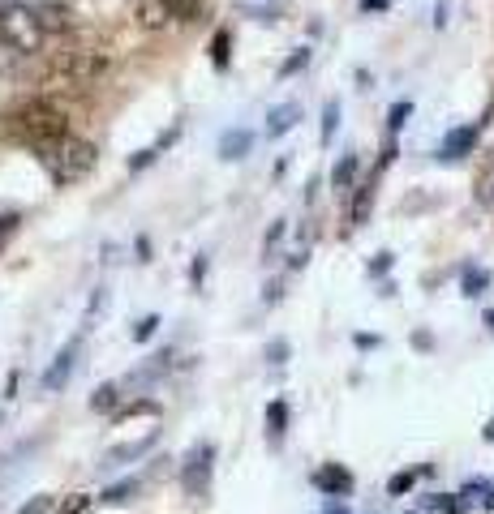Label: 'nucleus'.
Segmentation results:
<instances>
[{
	"label": "nucleus",
	"instance_id": "0eeeda50",
	"mask_svg": "<svg viewBox=\"0 0 494 514\" xmlns=\"http://www.w3.org/2000/svg\"><path fill=\"white\" fill-rule=\"evenodd\" d=\"M14 5H22V9H31L44 26H48V34L56 31H69V17H73V9H69V0H14Z\"/></svg>",
	"mask_w": 494,
	"mask_h": 514
},
{
	"label": "nucleus",
	"instance_id": "58836bf2",
	"mask_svg": "<svg viewBox=\"0 0 494 514\" xmlns=\"http://www.w3.org/2000/svg\"><path fill=\"white\" fill-rule=\"evenodd\" d=\"M486 326H494V309H490V313H486Z\"/></svg>",
	"mask_w": 494,
	"mask_h": 514
},
{
	"label": "nucleus",
	"instance_id": "20e7f679",
	"mask_svg": "<svg viewBox=\"0 0 494 514\" xmlns=\"http://www.w3.org/2000/svg\"><path fill=\"white\" fill-rule=\"evenodd\" d=\"M0 43L22 52V56H34V52H44V43H48V26H44L31 9L5 0V5H0Z\"/></svg>",
	"mask_w": 494,
	"mask_h": 514
},
{
	"label": "nucleus",
	"instance_id": "c9c22d12",
	"mask_svg": "<svg viewBox=\"0 0 494 514\" xmlns=\"http://www.w3.org/2000/svg\"><path fill=\"white\" fill-rule=\"evenodd\" d=\"M387 266H392V253H379V262H374L370 271H374V274H383V271H387Z\"/></svg>",
	"mask_w": 494,
	"mask_h": 514
},
{
	"label": "nucleus",
	"instance_id": "e433bc0d",
	"mask_svg": "<svg viewBox=\"0 0 494 514\" xmlns=\"http://www.w3.org/2000/svg\"><path fill=\"white\" fill-rule=\"evenodd\" d=\"M383 5H387V0H365V9H383Z\"/></svg>",
	"mask_w": 494,
	"mask_h": 514
},
{
	"label": "nucleus",
	"instance_id": "f257e3e1",
	"mask_svg": "<svg viewBox=\"0 0 494 514\" xmlns=\"http://www.w3.org/2000/svg\"><path fill=\"white\" fill-rule=\"evenodd\" d=\"M39 155V163H44V172H48L56 185H78V180H86L91 172H95L99 163V150L95 142H86V138H61V142H48L34 150Z\"/></svg>",
	"mask_w": 494,
	"mask_h": 514
},
{
	"label": "nucleus",
	"instance_id": "412c9836",
	"mask_svg": "<svg viewBox=\"0 0 494 514\" xmlns=\"http://www.w3.org/2000/svg\"><path fill=\"white\" fill-rule=\"evenodd\" d=\"M335 128H340V103H335V99H327V108H323V146H331Z\"/></svg>",
	"mask_w": 494,
	"mask_h": 514
},
{
	"label": "nucleus",
	"instance_id": "a211bd4d",
	"mask_svg": "<svg viewBox=\"0 0 494 514\" xmlns=\"http://www.w3.org/2000/svg\"><path fill=\"white\" fill-rule=\"evenodd\" d=\"M353 180H357V155H344L335 163V172H331V185L335 189H353Z\"/></svg>",
	"mask_w": 494,
	"mask_h": 514
},
{
	"label": "nucleus",
	"instance_id": "f704fd0d",
	"mask_svg": "<svg viewBox=\"0 0 494 514\" xmlns=\"http://www.w3.org/2000/svg\"><path fill=\"white\" fill-rule=\"evenodd\" d=\"M9 232H14V219H0V249H5V241H9Z\"/></svg>",
	"mask_w": 494,
	"mask_h": 514
},
{
	"label": "nucleus",
	"instance_id": "f03ea898",
	"mask_svg": "<svg viewBox=\"0 0 494 514\" xmlns=\"http://www.w3.org/2000/svg\"><path fill=\"white\" fill-rule=\"evenodd\" d=\"M9 133H14L17 142H26L39 150V146L69 138V120L52 99H31V103H22V108L9 116Z\"/></svg>",
	"mask_w": 494,
	"mask_h": 514
},
{
	"label": "nucleus",
	"instance_id": "1a4fd4ad",
	"mask_svg": "<svg viewBox=\"0 0 494 514\" xmlns=\"http://www.w3.org/2000/svg\"><path fill=\"white\" fill-rule=\"evenodd\" d=\"M314 489L327 493V498H348L353 493V471H344L340 463H327L314 471Z\"/></svg>",
	"mask_w": 494,
	"mask_h": 514
},
{
	"label": "nucleus",
	"instance_id": "cd10ccee",
	"mask_svg": "<svg viewBox=\"0 0 494 514\" xmlns=\"http://www.w3.org/2000/svg\"><path fill=\"white\" fill-rule=\"evenodd\" d=\"M478 197H481V206L494 210V172H486V176L478 180Z\"/></svg>",
	"mask_w": 494,
	"mask_h": 514
},
{
	"label": "nucleus",
	"instance_id": "c756f323",
	"mask_svg": "<svg viewBox=\"0 0 494 514\" xmlns=\"http://www.w3.org/2000/svg\"><path fill=\"white\" fill-rule=\"evenodd\" d=\"M266 360H271V365H284V360H288V343H284V338H276V343L266 347Z\"/></svg>",
	"mask_w": 494,
	"mask_h": 514
},
{
	"label": "nucleus",
	"instance_id": "9d476101",
	"mask_svg": "<svg viewBox=\"0 0 494 514\" xmlns=\"http://www.w3.org/2000/svg\"><path fill=\"white\" fill-rule=\"evenodd\" d=\"M478 138H481V125H460V128H451L443 142H439V159H464L473 146H478Z\"/></svg>",
	"mask_w": 494,
	"mask_h": 514
},
{
	"label": "nucleus",
	"instance_id": "9b49d317",
	"mask_svg": "<svg viewBox=\"0 0 494 514\" xmlns=\"http://www.w3.org/2000/svg\"><path fill=\"white\" fill-rule=\"evenodd\" d=\"M296 120H301V103H280V108H271V112H266V138H271V142L284 138L288 128H296Z\"/></svg>",
	"mask_w": 494,
	"mask_h": 514
},
{
	"label": "nucleus",
	"instance_id": "ddd939ff",
	"mask_svg": "<svg viewBox=\"0 0 494 514\" xmlns=\"http://www.w3.org/2000/svg\"><path fill=\"white\" fill-rule=\"evenodd\" d=\"M254 146V133L249 128H228L219 138V159H246V150Z\"/></svg>",
	"mask_w": 494,
	"mask_h": 514
},
{
	"label": "nucleus",
	"instance_id": "39448f33",
	"mask_svg": "<svg viewBox=\"0 0 494 514\" xmlns=\"http://www.w3.org/2000/svg\"><path fill=\"white\" fill-rule=\"evenodd\" d=\"M211 459H215V450L207 446V442L185 454L181 484H185V493H189V498H202V493H207V484H211Z\"/></svg>",
	"mask_w": 494,
	"mask_h": 514
},
{
	"label": "nucleus",
	"instance_id": "f3484780",
	"mask_svg": "<svg viewBox=\"0 0 494 514\" xmlns=\"http://www.w3.org/2000/svg\"><path fill=\"white\" fill-rule=\"evenodd\" d=\"M116 399H121V382H103L95 395H91V412H112Z\"/></svg>",
	"mask_w": 494,
	"mask_h": 514
},
{
	"label": "nucleus",
	"instance_id": "bb28decb",
	"mask_svg": "<svg viewBox=\"0 0 494 514\" xmlns=\"http://www.w3.org/2000/svg\"><path fill=\"white\" fill-rule=\"evenodd\" d=\"M305 64H310V48H301L296 56H288L284 69H280V78H288V73H296V69H305Z\"/></svg>",
	"mask_w": 494,
	"mask_h": 514
},
{
	"label": "nucleus",
	"instance_id": "393cba45",
	"mask_svg": "<svg viewBox=\"0 0 494 514\" xmlns=\"http://www.w3.org/2000/svg\"><path fill=\"white\" fill-rule=\"evenodd\" d=\"M202 9H207V0H177V17H181V22L202 17Z\"/></svg>",
	"mask_w": 494,
	"mask_h": 514
},
{
	"label": "nucleus",
	"instance_id": "473e14b6",
	"mask_svg": "<svg viewBox=\"0 0 494 514\" xmlns=\"http://www.w3.org/2000/svg\"><path fill=\"white\" fill-rule=\"evenodd\" d=\"M323 514H348V506H344V501H340V498H331L327 506H323Z\"/></svg>",
	"mask_w": 494,
	"mask_h": 514
},
{
	"label": "nucleus",
	"instance_id": "5701e85b",
	"mask_svg": "<svg viewBox=\"0 0 494 514\" xmlns=\"http://www.w3.org/2000/svg\"><path fill=\"white\" fill-rule=\"evenodd\" d=\"M133 493H138V481H121V484H112V489H108V493H103V501H130Z\"/></svg>",
	"mask_w": 494,
	"mask_h": 514
},
{
	"label": "nucleus",
	"instance_id": "aec40b11",
	"mask_svg": "<svg viewBox=\"0 0 494 514\" xmlns=\"http://www.w3.org/2000/svg\"><path fill=\"white\" fill-rule=\"evenodd\" d=\"M430 467H421V471H395L392 481H387V493H392V498H400V493H409L412 484H417V476H426Z\"/></svg>",
	"mask_w": 494,
	"mask_h": 514
},
{
	"label": "nucleus",
	"instance_id": "7ed1b4c3",
	"mask_svg": "<svg viewBox=\"0 0 494 514\" xmlns=\"http://www.w3.org/2000/svg\"><path fill=\"white\" fill-rule=\"evenodd\" d=\"M103 69H108V52H99V48L61 52V56L48 64L44 86H48V90H86V86H95L99 81Z\"/></svg>",
	"mask_w": 494,
	"mask_h": 514
},
{
	"label": "nucleus",
	"instance_id": "dca6fc26",
	"mask_svg": "<svg viewBox=\"0 0 494 514\" xmlns=\"http://www.w3.org/2000/svg\"><path fill=\"white\" fill-rule=\"evenodd\" d=\"M26 61H31V56H22V52L0 43V78H22V73H26Z\"/></svg>",
	"mask_w": 494,
	"mask_h": 514
},
{
	"label": "nucleus",
	"instance_id": "4468645a",
	"mask_svg": "<svg viewBox=\"0 0 494 514\" xmlns=\"http://www.w3.org/2000/svg\"><path fill=\"white\" fill-rule=\"evenodd\" d=\"M374 185H379V176H370L357 185V197H353V227H362L365 219H370V210H374Z\"/></svg>",
	"mask_w": 494,
	"mask_h": 514
},
{
	"label": "nucleus",
	"instance_id": "b1692460",
	"mask_svg": "<svg viewBox=\"0 0 494 514\" xmlns=\"http://www.w3.org/2000/svg\"><path fill=\"white\" fill-rule=\"evenodd\" d=\"M103 309H108V291L99 288L95 296H91V309H86V326H95V321L103 318Z\"/></svg>",
	"mask_w": 494,
	"mask_h": 514
},
{
	"label": "nucleus",
	"instance_id": "c85d7f7f",
	"mask_svg": "<svg viewBox=\"0 0 494 514\" xmlns=\"http://www.w3.org/2000/svg\"><path fill=\"white\" fill-rule=\"evenodd\" d=\"M155 326H160V318L150 313V318H142L138 326H133V338H138V343H142V338H150V335H155Z\"/></svg>",
	"mask_w": 494,
	"mask_h": 514
},
{
	"label": "nucleus",
	"instance_id": "2eb2a0df",
	"mask_svg": "<svg viewBox=\"0 0 494 514\" xmlns=\"http://www.w3.org/2000/svg\"><path fill=\"white\" fill-rule=\"evenodd\" d=\"M284 429H288V403L276 399L266 407V437H271V446H280L284 442Z\"/></svg>",
	"mask_w": 494,
	"mask_h": 514
},
{
	"label": "nucleus",
	"instance_id": "72a5a7b5",
	"mask_svg": "<svg viewBox=\"0 0 494 514\" xmlns=\"http://www.w3.org/2000/svg\"><path fill=\"white\" fill-rule=\"evenodd\" d=\"M189 274H194V283H202V274H207V262H202V257H198L194 266H189Z\"/></svg>",
	"mask_w": 494,
	"mask_h": 514
},
{
	"label": "nucleus",
	"instance_id": "f8f14e48",
	"mask_svg": "<svg viewBox=\"0 0 494 514\" xmlns=\"http://www.w3.org/2000/svg\"><path fill=\"white\" fill-rule=\"evenodd\" d=\"M155 437H160V433H147V437H138V442L112 446V450H108V459H103V467H125V463H133L138 454H147V450L155 446Z\"/></svg>",
	"mask_w": 494,
	"mask_h": 514
},
{
	"label": "nucleus",
	"instance_id": "4c0bfd02",
	"mask_svg": "<svg viewBox=\"0 0 494 514\" xmlns=\"http://www.w3.org/2000/svg\"><path fill=\"white\" fill-rule=\"evenodd\" d=\"M486 442H494V420H490V424H486Z\"/></svg>",
	"mask_w": 494,
	"mask_h": 514
},
{
	"label": "nucleus",
	"instance_id": "2f4dec72",
	"mask_svg": "<svg viewBox=\"0 0 494 514\" xmlns=\"http://www.w3.org/2000/svg\"><path fill=\"white\" fill-rule=\"evenodd\" d=\"M78 510H86V498H82V493H78V498H69V506H65L61 514H78Z\"/></svg>",
	"mask_w": 494,
	"mask_h": 514
},
{
	"label": "nucleus",
	"instance_id": "a878e982",
	"mask_svg": "<svg viewBox=\"0 0 494 514\" xmlns=\"http://www.w3.org/2000/svg\"><path fill=\"white\" fill-rule=\"evenodd\" d=\"M211 52H215V69H224V64H228V31H219V34H215Z\"/></svg>",
	"mask_w": 494,
	"mask_h": 514
},
{
	"label": "nucleus",
	"instance_id": "6ab92c4d",
	"mask_svg": "<svg viewBox=\"0 0 494 514\" xmlns=\"http://www.w3.org/2000/svg\"><path fill=\"white\" fill-rule=\"evenodd\" d=\"M460 288H464V296H481V291L490 288V274L481 271V266H464Z\"/></svg>",
	"mask_w": 494,
	"mask_h": 514
},
{
	"label": "nucleus",
	"instance_id": "423d86ee",
	"mask_svg": "<svg viewBox=\"0 0 494 514\" xmlns=\"http://www.w3.org/2000/svg\"><path fill=\"white\" fill-rule=\"evenodd\" d=\"M133 17H138L142 31H168V26L181 22L177 17V0H133Z\"/></svg>",
	"mask_w": 494,
	"mask_h": 514
},
{
	"label": "nucleus",
	"instance_id": "4be33fe9",
	"mask_svg": "<svg viewBox=\"0 0 494 514\" xmlns=\"http://www.w3.org/2000/svg\"><path fill=\"white\" fill-rule=\"evenodd\" d=\"M409 116H412V103H409V99H400V103H395L392 112H387V128H392V133H400Z\"/></svg>",
	"mask_w": 494,
	"mask_h": 514
},
{
	"label": "nucleus",
	"instance_id": "7c9ffc66",
	"mask_svg": "<svg viewBox=\"0 0 494 514\" xmlns=\"http://www.w3.org/2000/svg\"><path fill=\"white\" fill-rule=\"evenodd\" d=\"M52 510V498H34L31 506H22V514H48Z\"/></svg>",
	"mask_w": 494,
	"mask_h": 514
},
{
	"label": "nucleus",
	"instance_id": "6e6552de",
	"mask_svg": "<svg viewBox=\"0 0 494 514\" xmlns=\"http://www.w3.org/2000/svg\"><path fill=\"white\" fill-rule=\"evenodd\" d=\"M73 360H78V338H69L65 347H61V352H56V360H52L48 365V373H44V395H56V390H61V386L69 382V373H73Z\"/></svg>",
	"mask_w": 494,
	"mask_h": 514
}]
</instances>
